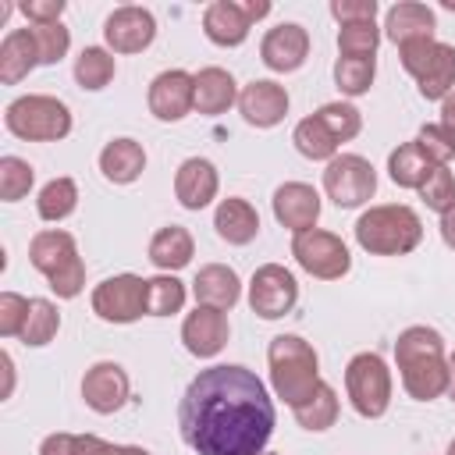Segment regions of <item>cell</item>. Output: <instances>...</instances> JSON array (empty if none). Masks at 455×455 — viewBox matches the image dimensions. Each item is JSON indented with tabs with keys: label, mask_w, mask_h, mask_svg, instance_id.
Returning a JSON list of instances; mask_svg holds the SVG:
<instances>
[{
	"label": "cell",
	"mask_w": 455,
	"mask_h": 455,
	"mask_svg": "<svg viewBox=\"0 0 455 455\" xmlns=\"http://www.w3.org/2000/svg\"><path fill=\"white\" fill-rule=\"evenodd\" d=\"M402 68L416 78L423 100H444L455 92V46L437 39H416L398 46Z\"/></svg>",
	"instance_id": "8992f818"
},
{
	"label": "cell",
	"mask_w": 455,
	"mask_h": 455,
	"mask_svg": "<svg viewBox=\"0 0 455 455\" xmlns=\"http://www.w3.org/2000/svg\"><path fill=\"white\" fill-rule=\"evenodd\" d=\"M299 302V281L281 263H263L249 281V306L263 320L288 316Z\"/></svg>",
	"instance_id": "8fae6325"
},
{
	"label": "cell",
	"mask_w": 455,
	"mask_h": 455,
	"mask_svg": "<svg viewBox=\"0 0 455 455\" xmlns=\"http://www.w3.org/2000/svg\"><path fill=\"white\" fill-rule=\"evenodd\" d=\"M316 117L327 124V132L338 139V146L341 142H348V139H355L359 135V128H363V114L352 107V103H323L320 110H316Z\"/></svg>",
	"instance_id": "f35d334b"
},
{
	"label": "cell",
	"mask_w": 455,
	"mask_h": 455,
	"mask_svg": "<svg viewBox=\"0 0 455 455\" xmlns=\"http://www.w3.org/2000/svg\"><path fill=\"white\" fill-rule=\"evenodd\" d=\"M373 75H377V57H338L334 60V82L345 96L370 92Z\"/></svg>",
	"instance_id": "d590c367"
},
{
	"label": "cell",
	"mask_w": 455,
	"mask_h": 455,
	"mask_svg": "<svg viewBox=\"0 0 455 455\" xmlns=\"http://www.w3.org/2000/svg\"><path fill=\"white\" fill-rule=\"evenodd\" d=\"M238 110L252 128H274L288 114V89L274 78H252L238 92Z\"/></svg>",
	"instance_id": "2e32d148"
},
{
	"label": "cell",
	"mask_w": 455,
	"mask_h": 455,
	"mask_svg": "<svg viewBox=\"0 0 455 455\" xmlns=\"http://www.w3.org/2000/svg\"><path fill=\"white\" fill-rule=\"evenodd\" d=\"M60 331V313L50 299H28V316H25V327H21V341L39 348V345H50L53 334Z\"/></svg>",
	"instance_id": "d6a6232c"
},
{
	"label": "cell",
	"mask_w": 455,
	"mask_h": 455,
	"mask_svg": "<svg viewBox=\"0 0 455 455\" xmlns=\"http://www.w3.org/2000/svg\"><path fill=\"white\" fill-rule=\"evenodd\" d=\"M178 427L199 455H259L274 434V405L252 370L210 366L185 387Z\"/></svg>",
	"instance_id": "6da1fadb"
},
{
	"label": "cell",
	"mask_w": 455,
	"mask_h": 455,
	"mask_svg": "<svg viewBox=\"0 0 455 455\" xmlns=\"http://www.w3.org/2000/svg\"><path fill=\"white\" fill-rule=\"evenodd\" d=\"M331 14H334L341 25L373 21V18H377V0H331Z\"/></svg>",
	"instance_id": "ee69618b"
},
{
	"label": "cell",
	"mask_w": 455,
	"mask_h": 455,
	"mask_svg": "<svg viewBox=\"0 0 455 455\" xmlns=\"http://www.w3.org/2000/svg\"><path fill=\"white\" fill-rule=\"evenodd\" d=\"M21 14L32 25H53L64 14V0H28V4H21Z\"/></svg>",
	"instance_id": "f6af8a7d"
},
{
	"label": "cell",
	"mask_w": 455,
	"mask_h": 455,
	"mask_svg": "<svg viewBox=\"0 0 455 455\" xmlns=\"http://www.w3.org/2000/svg\"><path fill=\"white\" fill-rule=\"evenodd\" d=\"M228 334H231L228 316L224 309H213V306H196L181 323V341L199 359H213L228 345Z\"/></svg>",
	"instance_id": "ac0fdd59"
},
{
	"label": "cell",
	"mask_w": 455,
	"mask_h": 455,
	"mask_svg": "<svg viewBox=\"0 0 455 455\" xmlns=\"http://www.w3.org/2000/svg\"><path fill=\"white\" fill-rule=\"evenodd\" d=\"M213 228L228 245H249L259 235V213L252 210L249 199H220L217 213H213Z\"/></svg>",
	"instance_id": "d4e9b609"
},
{
	"label": "cell",
	"mask_w": 455,
	"mask_h": 455,
	"mask_svg": "<svg viewBox=\"0 0 455 455\" xmlns=\"http://www.w3.org/2000/svg\"><path fill=\"white\" fill-rule=\"evenodd\" d=\"M32 181H36L32 164H25L21 156H4V160H0V199H4V203L25 199L28 188H32Z\"/></svg>",
	"instance_id": "74e56055"
},
{
	"label": "cell",
	"mask_w": 455,
	"mask_h": 455,
	"mask_svg": "<svg viewBox=\"0 0 455 455\" xmlns=\"http://www.w3.org/2000/svg\"><path fill=\"white\" fill-rule=\"evenodd\" d=\"M110 448H114V444H107V441L96 437V434H82V437H78V455H110Z\"/></svg>",
	"instance_id": "7dc6e473"
},
{
	"label": "cell",
	"mask_w": 455,
	"mask_h": 455,
	"mask_svg": "<svg viewBox=\"0 0 455 455\" xmlns=\"http://www.w3.org/2000/svg\"><path fill=\"white\" fill-rule=\"evenodd\" d=\"M192 256H196V242H192L188 228H181V224H167L149 238V259H153V267H160L167 274L188 267Z\"/></svg>",
	"instance_id": "83f0119b"
},
{
	"label": "cell",
	"mask_w": 455,
	"mask_h": 455,
	"mask_svg": "<svg viewBox=\"0 0 455 455\" xmlns=\"http://www.w3.org/2000/svg\"><path fill=\"white\" fill-rule=\"evenodd\" d=\"M419 238H423V220L412 206L402 203L370 206L355 220V242L370 256H405L419 245Z\"/></svg>",
	"instance_id": "7a4b0ae2"
},
{
	"label": "cell",
	"mask_w": 455,
	"mask_h": 455,
	"mask_svg": "<svg viewBox=\"0 0 455 455\" xmlns=\"http://www.w3.org/2000/svg\"><path fill=\"white\" fill-rule=\"evenodd\" d=\"M398 370H402V387L416 402H430V398H441L448 391V359H444V352L405 355V359H398Z\"/></svg>",
	"instance_id": "d6986e66"
},
{
	"label": "cell",
	"mask_w": 455,
	"mask_h": 455,
	"mask_svg": "<svg viewBox=\"0 0 455 455\" xmlns=\"http://www.w3.org/2000/svg\"><path fill=\"white\" fill-rule=\"evenodd\" d=\"M114 71H117V60H114V53L103 50V46H85V50L75 57V82H78L82 89H89V92L103 89V85L114 78Z\"/></svg>",
	"instance_id": "1f68e13d"
},
{
	"label": "cell",
	"mask_w": 455,
	"mask_h": 455,
	"mask_svg": "<svg viewBox=\"0 0 455 455\" xmlns=\"http://www.w3.org/2000/svg\"><path fill=\"white\" fill-rule=\"evenodd\" d=\"M291 412H295L302 430H327L338 419V391L320 380L313 387V395H306L299 405H291Z\"/></svg>",
	"instance_id": "f546056e"
},
{
	"label": "cell",
	"mask_w": 455,
	"mask_h": 455,
	"mask_svg": "<svg viewBox=\"0 0 455 455\" xmlns=\"http://www.w3.org/2000/svg\"><path fill=\"white\" fill-rule=\"evenodd\" d=\"M192 291H196V306H213V309H231L242 295V281L231 267L224 263H206L196 281H192Z\"/></svg>",
	"instance_id": "7402d4cb"
},
{
	"label": "cell",
	"mask_w": 455,
	"mask_h": 455,
	"mask_svg": "<svg viewBox=\"0 0 455 455\" xmlns=\"http://www.w3.org/2000/svg\"><path fill=\"white\" fill-rule=\"evenodd\" d=\"M448 455H455V441H451V444H448Z\"/></svg>",
	"instance_id": "9f6ffc18"
},
{
	"label": "cell",
	"mask_w": 455,
	"mask_h": 455,
	"mask_svg": "<svg viewBox=\"0 0 455 455\" xmlns=\"http://www.w3.org/2000/svg\"><path fill=\"white\" fill-rule=\"evenodd\" d=\"M231 103H238V85H235L231 71H224V68H203L196 75V110L206 114V117H217Z\"/></svg>",
	"instance_id": "4316f807"
},
{
	"label": "cell",
	"mask_w": 455,
	"mask_h": 455,
	"mask_svg": "<svg viewBox=\"0 0 455 455\" xmlns=\"http://www.w3.org/2000/svg\"><path fill=\"white\" fill-rule=\"evenodd\" d=\"M92 313L107 323H135L146 313V277L114 274L92 288Z\"/></svg>",
	"instance_id": "30bf717a"
},
{
	"label": "cell",
	"mask_w": 455,
	"mask_h": 455,
	"mask_svg": "<svg viewBox=\"0 0 455 455\" xmlns=\"http://www.w3.org/2000/svg\"><path fill=\"white\" fill-rule=\"evenodd\" d=\"M185 306V284L174 274H160L146 281V313L149 316H171Z\"/></svg>",
	"instance_id": "e575fe53"
},
{
	"label": "cell",
	"mask_w": 455,
	"mask_h": 455,
	"mask_svg": "<svg viewBox=\"0 0 455 455\" xmlns=\"http://www.w3.org/2000/svg\"><path fill=\"white\" fill-rule=\"evenodd\" d=\"M434 28H437V18H434V11L427 4L398 0L395 7H387L384 36L395 46H405V43H416V39H434Z\"/></svg>",
	"instance_id": "44dd1931"
},
{
	"label": "cell",
	"mask_w": 455,
	"mask_h": 455,
	"mask_svg": "<svg viewBox=\"0 0 455 455\" xmlns=\"http://www.w3.org/2000/svg\"><path fill=\"white\" fill-rule=\"evenodd\" d=\"M242 11H245V18H249V21H259V18H267V14H270V4H267V0H245V4H242Z\"/></svg>",
	"instance_id": "681fc988"
},
{
	"label": "cell",
	"mask_w": 455,
	"mask_h": 455,
	"mask_svg": "<svg viewBox=\"0 0 455 455\" xmlns=\"http://www.w3.org/2000/svg\"><path fill=\"white\" fill-rule=\"evenodd\" d=\"M4 124L11 135H18L25 142H57L71 132V110L57 96L28 92V96H18L14 103H7Z\"/></svg>",
	"instance_id": "5b68a950"
},
{
	"label": "cell",
	"mask_w": 455,
	"mask_h": 455,
	"mask_svg": "<svg viewBox=\"0 0 455 455\" xmlns=\"http://www.w3.org/2000/svg\"><path fill=\"white\" fill-rule=\"evenodd\" d=\"M259 57L270 71H299L309 57V32L299 21H281L263 36Z\"/></svg>",
	"instance_id": "9a60e30c"
},
{
	"label": "cell",
	"mask_w": 455,
	"mask_h": 455,
	"mask_svg": "<svg viewBox=\"0 0 455 455\" xmlns=\"http://www.w3.org/2000/svg\"><path fill=\"white\" fill-rule=\"evenodd\" d=\"M416 142H419V149L437 167H444L448 160H455V132H448L444 124H423L419 135H416Z\"/></svg>",
	"instance_id": "60d3db41"
},
{
	"label": "cell",
	"mask_w": 455,
	"mask_h": 455,
	"mask_svg": "<svg viewBox=\"0 0 455 455\" xmlns=\"http://www.w3.org/2000/svg\"><path fill=\"white\" fill-rule=\"evenodd\" d=\"M291 256H295V263H299L306 274H313V277H320V281H338V277H345L348 267H352L348 245H345L338 235L323 231V228H309V231L295 235V238H291Z\"/></svg>",
	"instance_id": "9c48e42d"
},
{
	"label": "cell",
	"mask_w": 455,
	"mask_h": 455,
	"mask_svg": "<svg viewBox=\"0 0 455 455\" xmlns=\"http://www.w3.org/2000/svg\"><path fill=\"white\" fill-rule=\"evenodd\" d=\"M323 192L334 206L352 210L363 206L366 199H373L377 192V171L366 156L359 153H338L327 167H323Z\"/></svg>",
	"instance_id": "ba28073f"
},
{
	"label": "cell",
	"mask_w": 455,
	"mask_h": 455,
	"mask_svg": "<svg viewBox=\"0 0 455 455\" xmlns=\"http://www.w3.org/2000/svg\"><path fill=\"white\" fill-rule=\"evenodd\" d=\"M0 366H4V391H0V398H7V395L14 391V363H11L7 352L0 355Z\"/></svg>",
	"instance_id": "816d5d0a"
},
{
	"label": "cell",
	"mask_w": 455,
	"mask_h": 455,
	"mask_svg": "<svg viewBox=\"0 0 455 455\" xmlns=\"http://www.w3.org/2000/svg\"><path fill=\"white\" fill-rule=\"evenodd\" d=\"M345 391L359 416L377 419L391 405V370L377 352H359L345 366Z\"/></svg>",
	"instance_id": "52a82bcc"
},
{
	"label": "cell",
	"mask_w": 455,
	"mask_h": 455,
	"mask_svg": "<svg viewBox=\"0 0 455 455\" xmlns=\"http://www.w3.org/2000/svg\"><path fill=\"white\" fill-rule=\"evenodd\" d=\"M100 171L114 185H132L146 171V149L135 139H110L100 149Z\"/></svg>",
	"instance_id": "484cf974"
},
{
	"label": "cell",
	"mask_w": 455,
	"mask_h": 455,
	"mask_svg": "<svg viewBox=\"0 0 455 455\" xmlns=\"http://www.w3.org/2000/svg\"><path fill=\"white\" fill-rule=\"evenodd\" d=\"M451 402H455V352L448 355V391H444Z\"/></svg>",
	"instance_id": "db71d44e"
},
{
	"label": "cell",
	"mask_w": 455,
	"mask_h": 455,
	"mask_svg": "<svg viewBox=\"0 0 455 455\" xmlns=\"http://www.w3.org/2000/svg\"><path fill=\"white\" fill-rule=\"evenodd\" d=\"M274 217L281 228L302 235L309 228H316L320 220V192L306 181H284L274 192Z\"/></svg>",
	"instance_id": "e0dca14e"
},
{
	"label": "cell",
	"mask_w": 455,
	"mask_h": 455,
	"mask_svg": "<svg viewBox=\"0 0 455 455\" xmlns=\"http://www.w3.org/2000/svg\"><path fill=\"white\" fill-rule=\"evenodd\" d=\"M259 455H277V451H259Z\"/></svg>",
	"instance_id": "6f0895ef"
},
{
	"label": "cell",
	"mask_w": 455,
	"mask_h": 455,
	"mask_svg": "<svg viewBox=\"0 0 455 455\" xmlns=\"http://www.w3.org/2000/svg\"><path fill=\"white\" fill-rule=\"evenodd\" d=\"M444 7H448V11H455V0H444Z\"/></svg>",
	"instance_id": "11a10c76"
},
{
	"label": "cell",
	"mask_w": 455,
	"mask_h": 455,
	"mask_svg": "<svg viewBox=\"0 0 455 455\" xmlns=\"http://www.w3.org/2000/svg\"><path fill=\"white\" fill-rule=\"evenodd\" d=\"M110 455H153V451L135 448V444H114V448H110Z\"/></svg>",
	"instance_id": "f5cc1de1"
},
{
	"label": "cell",
	"mask_w": 455,
	"mask_h": 455,
	"mask_svg": "<svg viewBox=\"0 0 455 455\" xmlns=\"http://www.w3.org/2000/svg\"><path fill=\"white\" fill-rule=\"evenodd\" d=\"M39 455H78V437L75 434H50L39 444Z\"/></svg>",
	"instance_id": "bcb514c9"
},
{
	"label": "cell",
	"mask_w": 455,
	"mask_h": 455,
	"mask_svg": "<svg viewBox=\"0 0 455 455\" xmlns=\"http://www.w3.org/2000/svg\"><path fill=\"white\" fill-rule=\"evenodd\" d=\"M75 206H78V185H75L71 178H53V181H46L43 192H39V199H36L39 217H43V220H53V224L64 220V217H71Z\"/></svg>",
	"instance_id": "836d02e7"
},
{
	"label": "cell",
	"mask_w": 455,
	"mask_h": 455,
	"mask_svg": "<svg viewBox=\"0 0 455 455\" xmlns=\"http://www.w3.org/2000/svg\"><path fill=\"white\" fill-rule=\"evenodd\" d=\"M441 238H444L448 249H455V206H448L441 213Z\"/></svg>",
	"instance_id": "c3c4849f"
},
{
	"label": "cell",
	"mask_w": 455,
	"mask_h": 455,
	"mask_svg": "<svg viewBox=\"0 0 455 455\" xmlns=\"http://www.w3.org/2000/svg\"><path fill=\"white\" fill-rule=\"evenodd\" d=\"M380 43L377 21H352L338 28V53L341 57H373Z\"/></svg>",
	"instance_id": "8d00e7d4"
},
{
	"label": "cell",
	"mask_w": 455,
	"mask_h": 455,
	"mask_svg": "<svg viewBox=\"0 0 455 455\" xmlns=\"http://www.w3.org/2000/svg\"><path fill=\"white\" fill-rule=\"evenodd\" d=\"M434 167H437V164L419 149V142H402V146L391 149V156H387V174H391V181L402 185V188H419V185L430 178Z\"/></svg>",
	"instance_id": "f1b7e54d"
},
{
	"label": "cell",
	"mask_w": 455,
	"mask_h": 455,
	"mask_svg": "<svg viewBox=\"0 0 455 455\" xmlns=\"http://www.w3.org/2000/svg\"><path fill=\"white\" fill-rule=\"evenodd\" d=\"M267 363H270V384L277 398L288 405H299L320 384V359L313 345L299 334H277L267 348Z\"/></svg>",
	"instance_id": "3957f363"
},
{
	"label": "cell",
	"mask_w": 455,
	"mask_h": 455,
	"mask_svg": "<svg viewBox=\"0 0 455 455\" xmlns=\"http://www.w3.org/2000/svg\"><path fill=\"white\" fill-rule=\"evenodd\" d=\"M249 28H252V21L245 18L242 4H235V0H217V4H210L203 11V32L217 46H238V43H245Z\"/></svg>",
	"instance_id": "603a6c76"
},
{
	"label": "cell",
	"mask_w": 455,
	"mask_h": 455,
	"mask_svg": "<svg viewBox=\"0 0 455 455\" xmlns=\"http://www.w3.org/2000/svg\"><path fill=\"white\" fill-rule=\"evenodd\" d=\"M25 316H28V299H21V295H14V291H4V295H0V334H4V338L21 334Z\"/></svg>",
	"instance_id": "7bdbcfd3"
},
{
	"label": "cell",
	"mask_w": 455,
	"mask_h": 455,
	"mask_svg": "<svg viewBox=\"0 0 455 455\" xmlns=\"http://www.w3.org/2000/svg\"><path fill=\"white\" fill-rule=\"evenodd\" d=\"M39 60V46H36V36L32 28H11L0 43V82L4 85H14L21 82Z\"/></svg>",
	"instance_id": "cb8c5ba5"
},
{
	"label": "cell",
	"mask_w": 455,
	"mask_h": 455,
	"mask_svg": "<svg viewBox=\"0 0 455 455\" xmlns=\"http://www.w3.org/2000/svg\"><path fill=\"white\" fill-rule=\"evenodd\" d=\"M32 267L50 281L60 299H75L85 288V263L75 249V238L60 228H46L28 242Z\"/></svg>",
	"instance_id": "277c9868"
},
{
	"label": "cell",
	"mask_w": 455,
	"mask_h": 455,
	"mask_svg": "<svg viewBox=\"0 0 455 455\" xmlns=\"http://www.w3.org/2000/svg\"><path fill=\"white\" fill-rule=\"evenodd\" d=\"M128 373H124V366H117V363H110V359H103V363H92L89 370H85V377H82V398H85V405L92 409V412H117L124 402H128Z\"/></svg>",
	"instance_id": "5bb4252c"
},
{
	"label": "cell",
	"mask_w": 455,
	"mask_h": 455,
	"mask_svg": "<svg viewBox=\"0 0 455 455\" xmlns=\"http://www.w3.org/2000/svg\"><path fill=\"white\" fill-rule=\"evenodd\" d=\"M419 199L430 210H437V213H444L448 206H455V174L448 167H434L430 178L419 185Z\"/></svg>",
	"instance_id": "ab89813d"
},
{
	"label": "cell",
	"mask_w": 455,
	"mask_h": 455,
	"mask_svg": "<svg viewBox=\"0 0 455 455\" xmlns=\"http://www.w3.org/2000/svg\"><path fill=\"white\" fill-rule=\"evenodd\" d=\"M217 185H220L217 167H213L210 160H203V156H188V160L178 167V174H174V196H178V203H181L185 210H203V206H210L213 196H217Z\"/></svg>",
	"instance_id": "ffe728a7"
},
{
	"label": "cell",
	"mask_w": 455,
	"mask_h": 455,
	"mask_svg": "<svg viewBox=\"0 0 455 455\" xmlns=\"http://www.w3.org/2000/svg\"><path fill=\"white\" fill-rule=\"evenodd\" d=\"M441 124H444L448 132H455V92H448V96L441 100Z\"/></svg>",
	"instance_id": "f907efd6"
},
{
	"label": "cell",
	"mask_w": 455,
	"mask_h": 455,
	"mask_svg": "<svg viewBox=\"0 0 455 455\" xmlns=\"http://www.w3.org/2000/svg\"><path fill=\"white\" fill-rule=\"evenodd\" d=\"M188 110H196V75L181 68L160 71L149 82V114L156 121H181Z\"/></svg>",
	"instance_id": "4fadbf2b"
},
{
	"label": "cell",
	"mask_w": 455,
	"mask_h": 455,
	"mask_svg": "<svg viewBox=\"0 0 455 455\" xmlns=\"http://www.w3.org/2000/svg\"><path fill=\"white\" fill-rule=\"evenodd\" d=\"M291 142H295V149L306 156V160H334L338 156V139L327 132V124L316 117V114H309V117H302L299 124H295V135H291Z\"/></svg>",
	"instance_id": "4dcf8cb0"
},
{
	"label": "cell",
	"mask_w": 455,
	"mask_h": 455,
	"mask_svg": "<svg viewBox=\"0 0 455 455\" xmlns=\"http://www.w3.org/2000/svg\"><path fill=\"white\" fill-rule=\"evenodd\" d=\"M32 36H36V46H39V60L43 64H57L68 53V46H71V36H68V28L60 21H53V25H32Z\"/></svg>",
	"instance_id": "b9f144b4"
},
{
	"label": "cell",
	"mask_w": 455,
	"mask_h": 455,
	"mask_svg": "<svg viewBox=\"0 0 455 455\" xmlns=\"http://www.w3.org/2000/svg\"><path fill=\"white\" fill-rule=\"evenodd\" d=\"M153 36H156V18L135 4L114 7L103 21V39L114 53H139L153 43Z\"/></svg>",
	"instance_id": "7c38bea8"
}]
</instances>
